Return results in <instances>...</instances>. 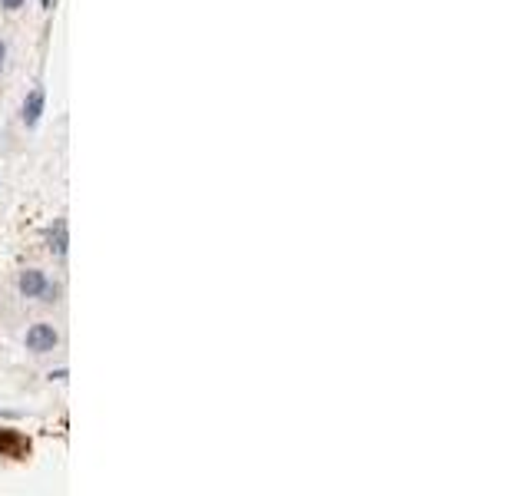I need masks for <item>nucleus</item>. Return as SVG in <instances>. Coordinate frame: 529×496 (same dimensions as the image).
I'll list each match as a JSON object with an SVG mask.
<instances>
[{
	"label": "nucleus",
	"instance_id": "nucleus-4",
	"mask_svg": "<svg viewBox=\"0 0 529 496\" xmlns=\"http://www.w3.org/2000/svg\"><path fill=\"white\" fill-rule=\"evenodd\" d=\"M43 103H47V93H43V86H37V90H33V93L27 97V103H24V123H27V126H37V123H40Z\"/></svg>",
	"mask_w": 529,
	"mask_h": 496
},
{
	"label": "nucleus",
	"instance_id": "nucleus-6",
	"mask_svg": "<svg viewBox=\"0 0 529 496\" xmlns=\"http://www.w3.org/2000/svg\"><path fill=\"white\" fill-rule=\"evenodd\" d=\"M0 7H7V10H20V7H24V0H0Z\"/></svg>",
	"mask_w": 529,
	"mask_h": 496
},
{
	"label": "nucleus",
	"instance_id": "nucleus-7",
	"mask_svg": "<svg viewBox=\"0 0 529 496\" xmlns=\"http://www.w3.org/2000/svg\"><path fill=\"white\" fill-rule=\"evenodd\" d=\"M3 60H7V43L0 40V69H3Z\"/></svg>",
	"mask_w": 529,
	"mask_h": 496
},
{
	"label": "nucleus",
	"instance_id": "nucleus-1",
	"mask_svg": "<svg viewBox=\"0 0 529 496\" xmlns=\"http://www.w3.org/2000/svg\"><path fill=\"white\" fill-rule=\"evenodd\" d=\"M20 295H24V298H43V301H50L54 285L47 281V275H43V272H37V268H27V272L20 275Z\"/></svg>",
	"mask_w": 529,
	"mask_h": 496
},
{
	"label": "nucleus",
	"instance_id": "nucleus-3",
	"mask_svg": "<svg viewBox=\"0 0 529 496\" xmlns=\"http://www.w3.org/2000/svg\"><path fill=\"white\" fill-rule=\"evenodd\" d=\"M0 454L27 456L30 454V440H27V437H20L17 430H0Z\"/></svg>",
	"mask_w": 529,
	"mask_h": 496
},
{
	"label": "nucleus",
	"instance_id": "nucleus-2",
	"mask_svg": "<svg viewBox=\"0 0 529 496\" xmlns=\"http://www.w3.org/2000/svg\"><path fill=\"white\" fill-rule=\"evenodd\" d=\"M56 331L50 328V324H33V328L27 331V347L33 351V354H47V351H54L56 347Z\"/></svg>",
	"mask_w": 529,
	"mask_h": 496
},
{
	"label": "nucleus",
	"instance_id": "nucleus-5",
	"mask_svg": "<svg viewBox=\"0 0 529 496\" xmlns=\"http://www.w3.org/2000/svg\"><path fill=\"white\" fill-rule=\"evenodd\" d=\"M50 248L56 255H67V222L63 219H56L54 229H50Z\"/></svg>",
	"mask_w": 529,
	"mask_h": 496
},
{
	"label": "nucleus",
	"instance_id": "nucleus-8",
	"mask_svg": "<svg viewBox=\"0 0 529 496\" xmlns=\"http://www.w3.org/2000/svg\"><path fill=\"white\" fill-rule=\"evenodd\" d=\"M43 7H50V0H43Z\"/></svg>",
	"mask_w": 529,
	"mask_h": 496
}]
</instances>
